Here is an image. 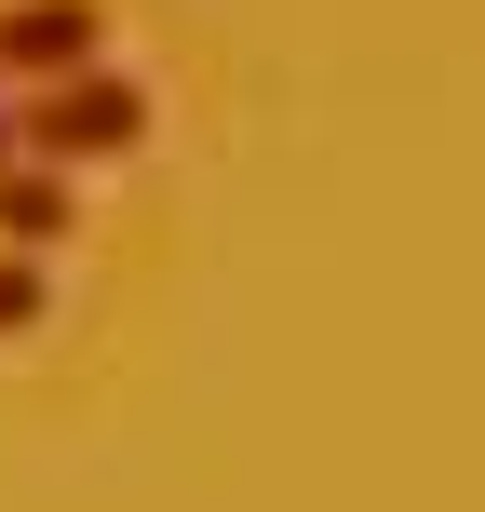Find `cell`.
Masks as SVG:
<instances>
[{"label":"cell","instance_id":"obj_1","mask_svg":"<svg viewBox=\"0 0 485 512\" xmlns=\"http://www.w3.org/2000/svg\"><path fill=\"white\" fill-rule=\"evenodd\" d=\"M135 135H149V81L108 54V68H81V81H41V95H14V149L27 162H54V176H81V162H122Z\"/></svg>","mask_w":485,"mask_h":512},{"label":"cell","instance_id":"obj_5","mask_svg":"<svg viewBox=\"0 0 485 512\" xmlns=\"http://www.w3.org/2000/svg\"><path fill=\"white\" fill-rule=\"evenodd\" d=\"M0 95H14V81H0Z\"/></svg>","mask_w":485,"mask_h":512},{"label":"cell","instance_id":"obj_4","mask_svg":"<svg viewBox=\"0 0 485 512\" xmlns=\"http://www.w3.org/2000/svg\"><path fill=\"white\" fill-rule=\"evenodd\" d=\"M27 310H41V256H0V337H14Z\"/></svg>","mask_w":485,"mask_h":512},{"label":"cell","instance_id":"obj_3","mask_svg":"<svg viewBox=\"0 0 485 512\" xmlns=\"http://www.w3.org/2000/svg\"><path fill=\"white\" fill-rule=\"evenodd\" d=\"M68 216H81V176H54V162H0V256L68 243Z\"/></svg>","mask_w":485,"mask_h":512},{"label":"cell","instance_id":"obj_2","mask_svg":"<svg viewBox=\"0 0 485 512\" xmlns=\"http://www.w3.org/2000/svg\"><path fill=\"white\" fill-rule=\"evenodd\" d=\"M108 68V0H0V81H81Z\"/></svg>","mask_w":485,"mask_h":512}]
</instances>
